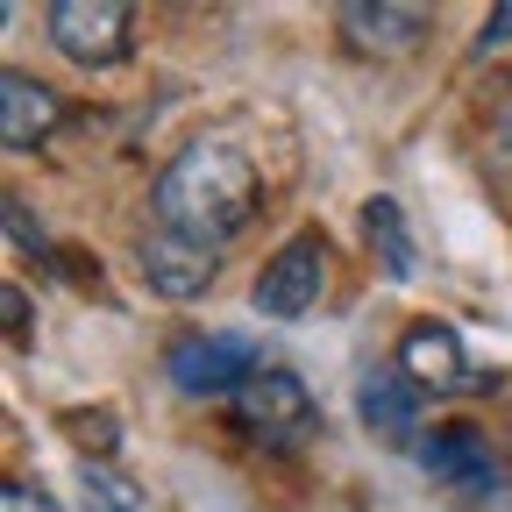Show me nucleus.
<instances>
[{"label":"nucleus","mask_w":512,"mask_h":512,"mask_svg":"<svg viewBox=\"0 0 512 512\" xmlns=\"http://www.w3.org/2000/svg\"><path fill=\"white\" fill-rule=\"evenodd\" d=\"M157 221L171 235H192V242H207L221 249L228 235L249 228L256 200H264V178H256V164L221 143V136H200V143H185L164 171H157Z\"/></svg>","instance_id":"nucleus-1"},{"label":"nucleus","mask_w":512,"mask_h":512,"mask_svg":"<svg viewBox=\"0 0 512 512\" xmlns=\"http://www.w3.org/2000/svg\"><path fill=\"white\" fill-rule=\"evenodd\" d=\"M235 427H242L256 448H271V456H292V448L313 441L320 406H313V392H306L292 370L264 363V370H256L242 392H235Z\"/></svg>","instance_id":"nucleus-2"},{"label":"nucleus","mask_w":512,"mask_h":512,"mask_svg":"<svg viewBox=\"0 0 512 512\" xmlns=\"http://www.w3.org/2000/svg\"><path fill=\"white\" fill-rule=\"evenodd\" d=\"M43 29H50L57 57L86 64V72L121 64L128 43H136V15H128L121 0H50V8H43Z\"/></svg>","instance_id":"nucleus-3"},{"label":"nucleus","mask_w":512,"mask_h":512,"mask_svg":"<svg viewBox=\"0 0 512 512\" xmlns=\"http://www.w3.org/2000/svg\"><path fill=\"white\" fill-rule=\"evenodd\" d=\"M256 370H264V363H256L249 335H178L164 349V377L178 384L185 399H235Z\"/></svg>","instance_id":"nucleus-4"},{"label":"nucleus","mask_w":512,"mask_h":512,"mask_svg":"<svg viewBox=\"0 0 512 512\" xmlns=\"http://www.w3.org/2000/svg\"><path fill=\"white\" fill-rule=\"evenodd\" d=\"M320 292H328V235L320 228H299L278 242V256L264 264V278H256V313L271 320H306L320 306Z\"/></svg>","instance_id":"nucleus-5"},{"label":"nucleus","mask_w":512,"mask_h":512,"mask_svg":"<svg viewBox=\"0 0 512 512\" xmlns=\"http://www.w3.org/2000/svg\"><path fill=\"white\" fill-rule=\"evenodd\" d=\"M413 456H420V470L434 484L463 491V498H498L505 491V456H498L477 427H434V434H420Z\"/></svg>","instance_id":"nucleus-6"},{"label":"nucleus","mask_w":512,"mask_h":512,"mask_svg":"<svg viewBox=\"0 0 512 512\" xmlns=\"http://www.w3.org/2000/svg\"><path fill=\"white\" fill-rule=\"evenodd\" d=\"M399 370L420 384V392H484V384H498V377H484L470 363L463 335L448 328V320H420V328L399 335Z\"/></svg>","instance_id":"nucleus-7"},{"label":"nucleus","mask_w":512,"mask_h":512,"mask_svg":"<svg viewBox=\"0 0 512 512\" xmlns=\"http://www.w3.org/2000/svg\"><path fill=\"white\" fill-rule=\"evenodd\" d=\"M335 22H342V43L363 50V57H406L434 29V8H406V0H349Z\"/></svg>","instance_id":"nucleus-8"},{"label":"nucleus","mask_w":512,"mask_h":512,"mask_svg":"<svg viewBox=\"0 0 512 512\" xmlns=\"http://www.w3.org/2000/svg\"><path fill=\"white\" fill-rule=\"evenodd\" d=\"M214 271H221V256H214L207 242L171 235V228L143 235V278H150V292H164V299H200V292L214 285Z\"/></svg>","instance_id":"nucleus-9"},{"label":"nucleus","mask_w":512,"mask_h":512,"mask_svg":"<svg viewBox=\"0 0 512 512\" xmlns=\"http://www.w3.org/2000/svg\"><path fill=\"white\" fill-rule=\"evenodd\" d=\"M356 413H363V427L377 434V441H392V448H406L413 441V427H420V384L392 363V370H363V384H356ZM420 448V441H413Z\"/></svg>","instance_id":"nucleus-10"},{"label":"nucleus","mask_w":512,"mask_h":512,"mask_svg":"<svg viewBox=\"0 0 512 512\" xmlns=\"http://www.w3.org/2000/svg\"><path fill=\"white\" fill-rule=\"evenodd\" d=\"M57 121H64V100H57L43 79H29V72H0V143H8V150L50 143Z\"/></svg>","instance_id":"nucleus-11"},{"label":"nucleus","mask_w":512,"mask_h":512,"mask_svg":"<svg viewBox=\"0 0 512 512\" xmlns=\"http://www.w3.org/2000/svg\"><path fill=\"white\" fill-rule=\"evenodd\" d=\"M363 235H370V249L384 256V278H413L420 271V256H413V235H406V214H399V200H363Z\"/></svg>","instance_id":"nucleus-12"},{"label":"nucleus","mask_w":512,"mask_h":512,"mask_svg":"<svg viewBox=\"0 0 512 512\" xmlns=\"http://www.w3.org/2000/svg\"><path fill=\"white\" fill-rule=\"evenodd\" d=\"M79 498H86V512H136L143 505V491L128 484L114 463H86L79 470Z\"/></svg>","instance_id":"nucleus-13"},{"label":"nucleus","mask_w":512,"mask_h":512,"mask_svg":"<svg viewBox=\"0 0 512 512\" xmlns=\"http://www.w3.org/2000/svg\"><path fill=\"white\" fill-rule=\"evenodd\" d=\"M64 427H72V441L86 448V463H100L107 448L121 441V427H114V413H64Z\"/></svg>","instance_id":"nucleus-14"},{"label":"nucleus","mask_w":512,"mask_h":512,"mask_svg":"<svg viewBox=\"0 0 512 512\" xmlns=\"http://www.w3.org/2000/svg\"><path fill=\"white\" fill-rule=\"evenodd\" d=\"M0 512H57L43 484H0Z\"/></svg>","instance_id":"nucleus-15"},{"label":"nucleus","mask_w":512,"mask_h":512,"mask_svg":"<svg viewBox=\"0 0 512 512\" xmlns=\"http://www.w3.org/2000/svg\"><path fill=\"white\" fill-rule=\"evenodd\" d=\"M505 43H512V0L484 15V29H477V43H470V50H477V57H491V50H505Z\"/></svg>","instance_id":"nucleus-16"},{"label":"nucleus","mask_w":512,"mask_h":512,"mask_svg":"<svg viewBox=\"0 0 512 512\" xmlns=\"http://www.w3.org/2000/svg\"><path fill=\"white\" fill-rule=\"evenodd\" d=\"M491 136H498V150H512V79H505L498 100H491Z\"/></svg>","instance_id":"nucleus-17"},{"label":"nucleus","mask_w":512,"mask_h":512,"mask_svg":"<svg viewBox=\"0 0 512 512\" xmlns=\"http://www.w3.org/2000/svg\"><path fill=\"white\" fill-rule=\"evenodd\" d=\"M8 235H15L22 249H36V256H43V235L29 228V214H22V200H8Z\"/></svg>","instance_id":"nucleus-18"},{"label":"nucleus","mask_w":512,"mask_h":512,"mask_svg":"<svg viewBox=\"0 0 512 512\" xmlns=\"http://www.w3.org/2000/svg\"><path fill=\"white\" fill-rule=\"evenodd\" d=\"M0 306H8V328L22 335V328H29V299H22V285H8V292H0Z\"/></svg>","instance_id":"nucleus-19"}]
</instances>
